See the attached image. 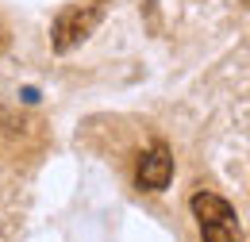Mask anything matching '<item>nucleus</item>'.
<instances>
[{"mask_svg":"<svg viewBox=\"0 0 250 242\" xmlns=\"http://www.w3.org/2000/svg\"><path fill=\"white\" fill-rule=\"evenodd\" d=\"M188 208L196 215V227H200V239L204 242H247L243 223H239V212H235L223 196L200 188V192L188 200Z\"/></svg>","mask_w":250,"mask_h":242,"instance_id":"f257e3e1","label":"nucleus"},{"mask_svg":"<svg viewBox=\"0 0 250 242\" xmlns=\"http://www.w3.org/2000/svg\"><path fill=\"white\" fill-rule=\"evenodd\" d=\"M96 23H100V8H93V4H69V8H62L54 27H50L54 54H69L73 46H81L96 31Z\"/></svg>","mask_w":250,"mask_h":242,"instance_id":"f03ea898","label":"nucleus"},{"mask_svg":"<svg viewBox=\"0 0 250 242\" xmlns=\"http://www.w3.org/2000/svg\"><path fill=\"white\" fill-rule=\"evenodd\" d=\"M173 181V150L166 142H154L150 150H143L139 169H135V184L143 192H166Z\"/></svg>","mask_w":250,"mask_h":242,"instance_id":"7ed1b4c3","label":"nucleus"},{"mask_svg":"<svg viewBox=\"0 0 250 242\" xmlns=\"http://www.w3.org/2000/svg\"><path fill=\"white\" fill-rule=\"evenodd\" d=\"M20 96H23L27 104H35V100H39V89H23V92H20Z\"/></svg>","mask_w":250,"mask_h":242,"instance_id":"20e7f679","label":"nucleus"},{"mask_svg":"<svg viewBox=\"0 0 250 242\" xmlns=\"http://www.w3.org/2000/svg\"><path fill=\"white\" fill-rule=\"evenodd\" d=\"M0 42H4V39H0Z\"/></svg>","mask_w":250,"mask_h":242,"instance_id":"39448f33","label":"nucleus"}]
</instances>
